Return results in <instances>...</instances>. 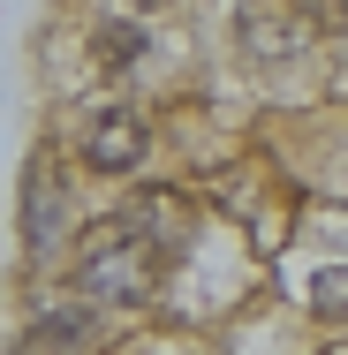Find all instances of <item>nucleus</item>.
I'll return each mask as SVG.
<instances>
[{
	"mask_svg": "<svg viewBox=\"0 0 348 355\" xmlns=\"http://www.w3.org/2000/svg\"><path fill=\"white\" fill-rule=\"evenodd\" d=\"M99 348V302H53L31 325V355H91Z\"/></svg>",
	"mask_w": 348,
	"mask_h": 355,
	"instance_id": "obj_5",
	"label": "nucleus"
},
{
	"mask_svg": "<svg viewBox=\"0 0 348 355\" xmlns=\"http://www.w3.org/2000/svg\"><path fill=\"white\" fill-rule=\"evenodd\" d=\"M129 8H174V0H129Z\"/></svg>",
	"mask_w": 348,
	"mask_h": 355,
	"instance_id": "obj_8",
	"label": "nucleus"
},
{
	"mask_svg": "<svg viewBox=\"0 0 348 355\" xmlns=\"http://www.w3.org/2000/svg\"><path fill=\"white\" fill-rule=\"evenodd\" d=\"M91 53H99V69H137L144 61V31L137 23H99V31H91Z\"/></svg>",
	"mask_w": 348,
	"mask_h": 355,
	"instance_id": "obj_6",
	"label": "nucleus"
},
{
	"mask_svg": "<svg viewBox=\"0 0 348 355\" xmlns=\"http://www.w3.org/2000/svg\"><path fill=\"white\" fill-rule=\"evenodd\" d=\"M235 38H242V53H250L258 69H280V61H303V53H310V23H303L295 0H242Z\"/></svg>",
	"mask_w": 348,
	"mask_h": 355,
	"instance_id": "obj_3",
	"label": "nucleus"
},
{
	"mask_svg": "<svg viewBox=\"0 0 348 355\" xmlns=\"http://www.w3.org/2000/svg\"><path fill=\"white\" fill-rule=\"evenodd\" d=\"M310 302H318L326 318H341V310H348V265H326V272L310 280Z\"/></svg>",
	"mask_w": 348,
	"mask_h": 355,
	"instance_id": "obj_7",
	"label": "nucleus"
},
{
	"mask_svg": "<svg viewBox=\"0 0 348 355\" xmlns=\"http://www.w3.org/2000/svg\"><path fill=\"white\" fill-rule=\"evenodd\" d=\"M76 151H83L91 174H137L144 151H151V129H144V114H129V106H91L83 129H76Z\"/></svg>",
	"mask_w": 348,
	"mask_h": 355,
	"instance_id": "obj_2",
	"label": "nucleus"
},
{
	"mask_svg": "<svg viewBox=\"0 0 348 355\" xmlns=\"http://www.w3.org/2000/svg\"><path fill=\"white\" fill-rule=\"evenodd\" d=\"M159 257H151V242H144L129 219H99L91 234H83V257H76V295H91V302H144L151 287H159Z\"/></svg>",
	"mask_w": 348,
	"mask_h": 355,
	"instance_id": "obj_1",
	"label": "nucleus"
},
{
	"mask_svg": "<svg viewBox=\"0 0 348 355\" xmlns=\"http://www.w3.org/2000/svg\"><path fill=\"white\" fill-rule=\"evenodd\" d=\"M61 242H69V189H61L53 166H31V182H23V250L46 265V257H61Z\"/></svg>",
	"mask_w": 348,
	"mask_h": 355,
	"instance_id": "obj_4",
	"label": "nucleus"
}]
</instances>
